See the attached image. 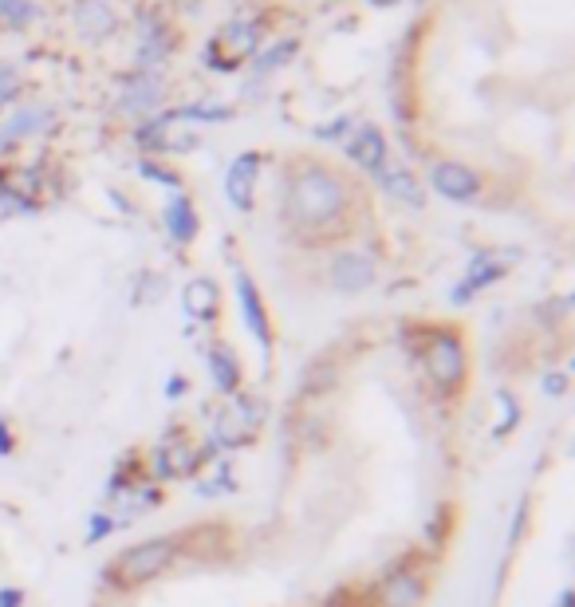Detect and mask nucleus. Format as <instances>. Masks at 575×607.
Segmentation results:
<instances>
[{"instance_id": "f257e3e1", "label": "nucleus", "mask_w": 575, "mask_h": 607, "mask_svg": "<svg viewBox=\"0 0 575 607\" xmlns=\"http://www.w3.org/2000/svg\"><path fill=\"white\" fill-rule=\"evenodd\" d=\"M359 190L347 174H339L335 166L316 162V158H300L288 166L284 186H280V217L292 233L308 237V241H339L351 225H355V209H359Z\"/></svg>"}, {"instance_id": "f03ea898", "label": "nucleus", "mask_w": 575, "mask_h": 607, "mask_svg": "<svg viewBox=\"0 0 575 607\" xmlns=\"http://www.w3.org/2000/svg\"><path fill=\"white\" fill-rule=\"evenodd\" d=\"M182 556V537H146L138 544H127L107 568H103V580H111V588L130 592V588H142L158 576H166Z\"/></svg>"}, {"instance_id": "7ed1b4c3", "label": "nucleus", "mask_w": 575, "mask_h": 607, "mask_svg": "<svg viewBox=\"0 0 575 607\" xmlns=\"http://www.w3.org/2000/svg\"><path fill=\"white\" fill-rule=\"evenodd\" d=\"M422 371L442 399H457L469 383V343L461 328L438 324L422 336Z\"/></svg>"}, {"instance_id": "20e7f679", "label": "nucleus", "mask_w": 575, "mask_h": 607, "mask_svg": "<svg viewBox=\"0 0 575 607\" xmlns=\"http://www.w3.org/2000/svg\"><path fill=\"white\" fill-rule=\"evenodd\" d=\"M264 414H268V406L260 403L256 395H233L229 406L213 418V426H209V446L213 450H241V446H249L256 438V430L264 426Z\"/></svg>"}, {"instance_id": "39448f33", "label": "nucleus", "mask_w": 575, "mask_h": 607, "mask_svg": "<svg viewBox=\"0 0 575 607\" xmlns=\"http://www.w3.org/2000/svg\"><path fill=\"white\" fill-rule=\"evenodd\" d=\"M371 600H375V607H426V600H430V572L414 556H406V560L390 564L375 580Z\"/></svg>"}, {"instance_id": "423d86ee", "label": "nucleus", "mask_w": 575, "mask_h": 607, "mask_svg": "<svg viewBox=\"0 0 575 607\" xmlns=\"http://www.w3.org/2000/svg\"><path fill=\"white\" fill-rule=\"evenodd\" d=\"M233 292H237V308H241V320L249 328V336L256 339L260 355L272 359V347H276V332H272V316H268V304H264V292L256 288V280L245 269L233 272Z\"/></svg>"}, {"instance_id": "0eeeda50", "label": "nucleus", "mask_w": 575, "mask_h": 607, "mask_svg": "<svg viewBox=\"0 0 575 607\" xmlns=\"http://www.w3.org/2000/svg\"><path fill=\"white\" fill-rule=\"evenodd\" d=\"M256 44H260V24H256V20H233V24H225V28L209 40V48H205L209 68L213 71L241 68V60L253 56Z\"/></svg>"}, {"instance_id": "6e6552de", "label": "nucleus", "mask_w": 575, "mask_h": 607, "mask_svg": "<svg viewBox=\"0 0 575 607\" xmlns=\"http://www.w3.org/2000/svg\"><path fill=\"white\" fill-rule=\"evenodd\" d=\"M375 280H379L375 257H367V253H359V249H339V253L327 261V284H331V292H339V296H359V292L375 288Z\"/></svg>"}, {"instance_id": "1a4fd4ad", "label": "nucleus", "mask_w": 575, "mask_h": 607, "mask_svg": "<svg viewBox=\"0 0 575 607\" xmlns=\"http://www.w3.org/2000/svg\"><path fill=\"white\" fill-rule=\"evenodd\" d=\"M430 186H434V194H442L446 202L457 205L477 202L481 190H485L481 174L473 166H465V162H453V158H442V162L430 166Z\"/></svg>"}, {"instance_id": "9d476101", "label": "nucleus", "mask_w": 575, "mask_h": 607, "mask_svg": "<svg viewBox=\"0 0 575 607\" xmlns=\"http://www.w3.org/2000/svg\"><path fill=\"white\" fill-rule=\"evenodd\" d=\"M343 154H347L351 166H359L363 174L375 178L390 158V142L375 123H359V127H351V135L343 138Z\"/></svg>"}, {"instance_id": "9b49d317", "label": "nucleus", "mask_w": 575, "mask_h": 607, "mask_svg": "<svg viewBox=\"0 0 575 607\" xmlns=\"http://www.w3.org/2000/svg\"><path fill=\"white\" fill-rule=\"evenodd\" d=\"M260 166H264V154H260V150H245V154H237V158L229 162V170H225V198H229L233 209L253 213Z\"/></svg>"}, {"instance_id": "f8f14e48", "label": "nucleus", "mask_w": 575, "mask_h": 607, "mask_svg": "<svg viewBox=\"0 0 575 607\" xmlns=\"http://www.w3.org/2000/svg\"><path fill=\"white\" fill-rule=\"evenodd\" d=\"M166 87H162V75L158 71H134L123 79V91H119V111L130 119H150L162 103Z\"/></svg>"}, {"instance_id": "ddd939ff", "label": "nucleus", "mask_w": 575, "mask_h": 607, "mask_svg": "<svg viewBox=\"0 0 575 607\" xmlns=\"http://www.w3.org/2000/svg\"><path fill=\"white\" fill-rule=\"evenodd\" d=\"M505 272H509V265L505 261H497L493 253H477L469 265H465V272H461V280L449 288V300L461 308V304H473L485 288H493L497 280H505Z\"/></svg>"}, {"instance_id": "4468645a", "label": "nucleus", "mask_w": 575, "mask_h": 607, "mask_svg": "<svg viewBox=\"0 0 575 607\" xmlns=\"http://www.w3.org/2000/svg\"><path fill=\"white\" fill-rule=\"evenodd\" d=\"M205 363H209V379H213L217 395H225V399L241 395V387H245V367H241V355H237L233 343L213 339V343L205 347Z\"/></svg>"}, {"instance_id": "2eb2a0df", "label": "nucleus", "mask_w": 575, "mask_h": 607, "mask_svg": "<svg viewBox=\"0 0 575 607\" xmlns=\"http://www.w3.org/2000/svg\"><path fill=\"white\" fill-rule=\"evenodd\" d=\"M52 127H56V111H52V107H20V111H12V115L0 123V154L12 150V146L24 142V138L48 135Z\"/></svg>"}, {"instance_id": "dca6fc26", "label": "nucleus", "mask_w": 575, "mask_h": 607, "mask_svg": "<svg viewBox=\"0 0 575 607\" xmlns=\"http://www.w3.org/2000/svg\"><path fill=\"white\" fill-rule=\"evenodd\" d=\"M375 182L383 186L394 202L410 205V209H422V205H426V186H422V178H418L410 166L394 162V158H386V166L375 174Z\"/></svg>"}, {"instance_id": "f3484780", "label": "nucleus", "mask_w": 575, "mask_h": 607, "mask_svg": "<svg viewBox=\"0 0 575 607\" xmlns=\"http://www.w3.org/2000/svg\"><path fill=\"white\" fill-rule=\"evenodd\" d=\"M182 308L190 316V324H217L221 316V288L213 276H193L182 292Z\"/></svg>"}, {"instance_id": "a211bd4d", "label": "nucleus", "mask_w": 575, "mask_h": 607, "mask_svg": "<svg viewBox=\"0 0 575 607\" xmlns=\"http://www.w3.org/2000/svg\"><path fill=\"white\" fill-rule=\"evenodd\" d=\"M162 221H166V233H170V241L174 245H193L197 241V233H201V217H197V209H193V202L182 194V190H174L170 194V202H166V209H162Z\"/></svg>"}, {"instance_id": "6ab92c4d", "label": "nucleus", "mask_w": 575, "mask_h": 607, "mask_svg": "<svg viewBox=\"0 0 575 607\" xmlns=\"http://www.w3.org/2000/svg\"><path fill=\"white\" fill-rule=\"evenodd\" d=\"M170 48H174L170 32L146 12V16H142V32H138V48H134V64H138V71H154L166 56H170Z\"/></svg>"}, {"instance_id": "aec40b11", "label": "nucleus", "mask_w": 575, "mask_h": 607, "mask_svg": "<svg viewBox=\"0 0 575 607\" xmlns=\"http://www.w3.org/2000/svg\"><path fill=\"white\" fill-rule=\"evenodd\" d=\"M115 12L107 8V0H79L75 4V28L87 36V40H99V36H111L115 32Z\"/></svg>"}, {"instance_id": "412c9836", "label": "nucleus", "mask_w": 575, "mask_h": 607, "mask_svg": "<svg viewBox=\"0 0 575 607\" xmlns=\"http://www.w3.org/2000/svg\"><path fill=\"white\" fill-rule=\"evenodd\" d=\"M142 485V458H134V454H127L115 470H111V477H107V485H103V501L107 505H119L127 493H134Z\"/></svg>"}, {"instance_id": "4be33fe9", "label": "nucleus", "mask_w": 575, "mask_h": 607, "mask_svg": "<svg viewBox=\"0 0 575 607\" xmlns=\"http://www.w3.org/2000/svg\"><path fill=\"white\" fill-rule=\"evenodd\" d=\"M162 119H166L170 127H178V123H229L233 111H229V107H217V103H190V107L166 111Z\"/></svg>"}, {"instance_id": "5701e85b", "label": "nucleus", "mask_w": 575, "mask_h": 607, "mask_svg": "<svg viewBox=\"0 0 575 607\" xmlns=\"http://www.w3.org/2000/svg\"><path fill=\"white\" fill-rule=\"evenodd\" d=\"M300 52V40H280V44H272L268 52H260L253 64V75L256 79H264V75H272V71H280L292 56Z\"/></svg>"}, {"instance_id": "b1692460", "label": "nucleus", "mask_w": 575, "mask_h": 607, "mask_svg": "<svg viewBox=\"0 0 575 607\" xmlns=\"http://www.w3.org/2000/svg\"><path fill=\"white\" fill-rule=\"evenodd\" d=\"M36 20V4L32 0H0V28L20 32Z\"/></svg>"}, {"instance_id": "393cba45", "label": "nucleus", "mask_w": 575, "mask_h": 607, "mask_svg": "<svg viewBox=\"0 0 575 607\" xmlns=\"http://www.w3.org/2000/svg\"><path fill=\"white\" fill-rule=\"evenodd\" d=\"M497 406H501V422L493 426V438L505 442L512 430L520 426V414H524V410H520V399H516L512 391H497Z\"/></svg>"}, {"instance_id": "a878e982", "label": "nucleus", "mask_w": 575, "mask_h": 607, "mask_svg": "<svg viewBox=\"0 0 575 607\" xmlns=\"http://www.w3.org/2000/svg\"><path fill=\"white\" fill-rule=\"evenodd\" d=\"M115 529H119V517H115V513H103V509H95V513L87 517V533H83V544H91V548H95V544H103V540L111 537Z\"/></svg>"}, {"instance_id": "bb28decb", "label": "nucleus", "mask_w": 575, "mask_h": 607, "mask_svg": "<svg viewBox=\"0 0 575 607\" xmlns=\"http://www.w3.org/2000/svg\"><path fill=\"white\" fill-rule=\"evenodd\" d=\"M138 174L142 178H150V182H158V186H166L170 194L182 186V178L170 170V166H162V162H154V158H138Z\"/></svg>"}, {"instance_id": "cd10ccee", "label": "nucleus", "mask_w": 575, "mask_h": 607, "mask_svg": "<svg viewBox=\"0 0 575 607\" xmlns=\"http://www.w3.org/2000/svg\"><path fill=\"white\" fill-rule=\"evenodd\" d=\"M16 95H20V71L12 68L8 60H0V107L16 103Z\"/></svg>"}, {"instance_id": "c85d7f7f", "label": "nucleus", "mask_w": 575, "mask_h": 607, "mask_svg": "<svg viewBox=\"0 0 575 607\" xmlns=\"http://www.w3.org/2000/svg\"><path fill=\"white\" fill-rule=\"evenodd\" d=\"M568 371H544V379H540V391L548 395V399H564L568 395Z\"/></svg>"}, {"instance_id": "c756f323", "label": "nucleus", "mask_w": 575, "mask_h": 607, "mask_svg": "<svg viewBox=\"0 0 575 607\" xmlns=\"http://www.w3.org/2000/svg\"><path fill=\"white\" fill-rule=\"evenodd\" d=\"M351 135V119H335L331 127H320L316 138H327V142H343V138Z\"/></svg>"}, {"instance_id": "7c9ffc66", "label": "nucleus", "mask_w": 575, "mask_h": 607, "mask_svg": "<svg viewBox=\"0 0 575 607\" xmlns=\"http://www.w3.org/2000/svg\"><path fill=\"white\" fill-rule=\"evenodd\" d=\"M186 395H190V379H186V375H170V379H166V399L178 403V399H186Z\"/></svg>"}, {"instance_id": "2f4dec72", "label": "nucleus", "mask_w": 575, "mask_h": 607, "mask_svg": "<svg viewBox=\"0 0 575 607\" xmlns=\"http://www.w3.org/2000/svg\"><path fill=\"white\" fill-rule=\"evenodd\" d=\"M16 454V430L8 418H0V458H12Z\"/></svg>"}, {"instance_id": "473e14b6", "label": "nucleus", "mask_w": 575, "mask_h": 607, "mask_svg": "<svg viewBox=\"0 0 575 607\" xmlns=\"http://www.w3.org/2000/svg\"><path fill=\"white\" fill-rule=\"evenodd\" d=\"M24 600H28L24 588H12V584L0 588V607H24Z\"/></svg>"}, {"instance_id": "72a5a7b5", "label": "nucleus", "mask_w": 575, "mask_h": 607, "mask_svg": "<svg viewBox=\"0 0 575 607\" xmlns=\"http://www.w3.org/2000/svg\"><path fill=\"white\" fill-rule=\"evenodd\" d=\"M556 607H572V588H564V592L556 596Z\"/></svg>"}]
</instances>
